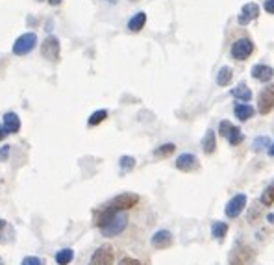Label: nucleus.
<instances>
[{"mask_svg": "<svg viewBox=\"0 0 274 265\" xmlns=\"http://www.w3.org/2000/svg\"><path fill=\"white\" fill-rule=\"evenodd\" d=\"M139 202V197L136 193H122V195H117L115 198H111L106 206H102L95 217V225L97 227H102L109 217H113L115 213H121V212H128L132 210L134 206Z\"/></svg>", "mask_w": 274, "mask_h": 265, "instance_id": "obj_1", "label": "nucleus"}, {"mask_svg": "<svg viewBox=\"0 0 274 265\" xmlns=\"http://www.w3.org/2000/svg\"><path fill=\"white\" fill-rule=\"evenodd\" d=\"M230 265H252L256 260V252L244 243H237L230 252Z\"/></svg>", "mask_w": 274, "mask_h": 265, "instance_id": "obj_2", "label": "nucleus"}, {"mask_svg": "<svg viewBox=\"0 0 274 265\" xmlns=\"http://www.w3.org/2000/svg\"><path fill=\"white\" fill-rule=\"evenodd\" d=\"M126 227H128V217L121 212V213H115L113 217H109L100 227V232H102L104 237H115V235H119L121 232H124Z\"/></svg>", "mask_w": 274, "mask_h": 265, "instance_id": "obj_3", "label": "nucleus"}, {"mask_svg": "<svg viewBox=\"0 0 274 265\" xmlns=\"http://www.w3.org/2000/svg\"><path fill=\"white\" fill-rule=\"evenodd\" d=\"M35 45H37V36L34 32L23 34L13 43V54H17V56H26V54H30L35 48Z\"/></svg>", "mask_w": 274, "mask_h": 265, "instance_id": "obj_4", "label": "nucleus"}, {"mask_svg": "<svg viewBox=\"0 0 274 265\" xmlns=\"http://www.w3.org/2000/svg\"><path fill=\"white\" fill-rule=\"evenodd\" d=\"M252 52H254V43L246 38L237 39L232 45V58L237 61H244L246 58H250Z\"/></svg>", "mask_w": 274, "mask_h": 265, "instance_id": "obj_5", "label": "nucleus"}, {"mask_svg": "<svg viewBox=\"0 0 274 265\" xmlns=\"http://www.w3.org/2000/svg\"><path fill=\"white\" fill-rule=\"evenodd\" d=\"M113 260H115L113 247L111 245H102V247H99L93 252L89 265H113Z\"/></svg>", "mask_w": 274, "mask_h": 265, "instance_id": "obj_6", "label": "nucleus"}, {"mask_svg": "<svg viewBox=\"0 0 274 265\" xmlns=\"http://www.w3.org/2000/svg\"><path fill=\"white\" fill-rule=\"evenodd\" d=\"M274 110V85H267L258 97V112L261 115L271 114Z\"/></svg>", "mask_w": 274, "mask_h": 265, "instance_id": "obj_7", "label": "nucleus"}, {"mask_svg": "<svg viewBox=\"0 0 274 265\" xmlns=\"http://www.w3.org/2000/svg\"><path fill=\"white\" fill-rule=\"evenodd\" d=\"M244 206H246V195L244 193H237L236 197L230 198V202L226 204V217H230V219H236V217H239L241 213H243Z\"/></svg>", "mask_w": 274, "mask_h": 265, "instance_id": "obj_8", "label": "nucleus"}, {"mask_svg": "<svg viewBox=\"0 0 274 265\" xmlns=\"http://www.w3.org/2000/svg\"><path fill=\"white\" fill-rule=\"evenodd\" d=\"M60 39L54 38V36H50V38L45 39V43H43V46H41V54L45 56L46 60L50 61H58L60 60Z\"/></svg>", "mask_w": 274, "mask_h": 265, "instance_id": "obj_9", "label": "nucleus"}, {"mask_svg": "<svg viewBox=\"0 0 274 265\" xmlns=\"http://www.w3.org/2000/svg\"><path fill=\"white\" fill-rule=\"evenodd\" d=\"M258 17H259V6L258 4H254V2H248V4H244L243 9H241L237 23L241 24V26H246V24H250L252 21L258 19Z\"/></svg>", "mask_w": 274, "mask_h": 265, "instance_id": "obj_10", "label": "nucleus"}, {"mask_svg": "<svg viewBox=\"0 0 274 265\" xmlns=\"http://www.w3.org/2000/svg\"><path fill=\"white\" fill-rule=\"evenodd\" d=\"M200 163H198V158L195 154H182L176 159V169L178 171H183V173H191V171H197Z\"/></svg>", "mask_w": 274, "mask_h": 265, "instance_id": "obj_11", "label": "nucleus"}, {"mask_svg": "<svg viewBox=\"0 0 274 265\" xmlns=\"http://www.w3.org/2000/svg\"><path fill=\"white\" fill-rule=\"evenodd\" d=\"M150 243H152L154 249H169L172 243H174V237H172V234L169 232V230H160V232H156V234L152 235V239H150Z\"/></svg>", "mask_w": 274, "mask_h": 265, "instance_id": "obj_12", "label": "nucleus"}, {"mask_svg": "<svg viewBox=\"0 0 274 265\" xmlns=\"http://www.w3.org/2000/svg\"><path fill=\"white\" fill-rule=\"evenodd\" d=\"M252 78H256L259 82H271L274 76V69L269 67V65H263V63H259V65H254L252 67Z\"/></svg>", "mask_w": 274, "mask_h": 265, "instance_id": "obj_13", "label": "nucleus"}, {"mask_svg": "<svg viewBox=\"0 0 274 265\" xmlns=\"http://www.w3.org/2000/svg\"><path fill=\"white\" fill-rule=\"evenodd\" d=\"M234 114H236V117L239 121H248V119L254 117L256 110H254L250 104H246V102H239V104H236V108H234Z\"/></svg>", "mask_w": 274, "mask_h": 265, "instance_id": "obj_14", "label": "nucleus"}, {"mask_svg": "<svg viewBox=\"0 0 274 265\" xmlns=\"http://www.w3.org/2000/svg\"><path fill=\"white\" fill-rule=\"evenodd\" d=\"M8 134H17L19 130H21V119H19V115L17 114H6L4 115V124H2Z\"/></svg>", "mask_w": 274, "mask_h": 265, "instance_id": "obj_15", "label": "nucleus"}, {"mask_svg": "<svg viewBox=\"0 0 274 265\" xmlns=\"http://www.w3.org/2000/svg\"><path fill=\"white\" fill-rule=\"evenodd\" d=\"M145 24H146V15L143 13V11H139V13H136V15L128 21V30L130 32H141L143 28H145Z\"/></svg>", "mask_w": 274, "mask_h": 265, "instance_id": "obj_16", "label": "nucleus"}, {"mask_svg": "<svg viewBox=\"0 0 274 265\" xmlns=\"http://www.w3.org/2000/svg\"><path fill=\"white\" fill-rule=\"evenodd\" d=\"M202 149H204L206 154H213L215 152V149H217V139H215L213 130H207L206 132L204 139H202Z\"/></svg>", "mask_w": 274, "mask_h": 265, "instance_id": "obj_17", "label": "nucleus"}, {"mask_svg": "<svg viewBox=\"0 0 274 265\" xmlns=\"http://www.w3.org/2000/svg\"><path fill=\"white\" fill-rule=\"evenodd\" d=\"M232 95H234L239 102H248V100L252 99V91L248 89V85H244V83H239L236 89L232 91Z\"/></svg>", "mask_w": 274, "mask_h": 265, "instance_id": "obj_18", "label": "nucleus"}, {"mask_svg": "<svg viewBox=\"0 0 274 265\" xmlns=\"http://www.w3.org/2000/svg\"><path fill=\"white\" fill-rule=\"evenodd\" d=\"M74 258V250L72 249H61L56 252V264L58 265H68Z\"/></svg>", "mask_w": 274, "mask_h": 265, "instance_id": "obj_19", "label": "nucleus"}, {"mask_svg": "<svg viewBox=\"0 0 274 265\" xmlns=\"http://www.w3.org/2000/svg\"><path fill=\"white\" fill-rule=\"evenodd\" d=\"M232 78H234V71L230 67H222L221 71H219V75H217V83H219L221 87H226V85H230Z\"/></svg>", "mask_w": 274, "mask_h": 265, "instance_id": "obj_20", "label": "nucleus"}, {"mask_svg": "<svg viewBox=\"0 0 274 265\" xmlns=\"http://www.w3.org/2000/svg\"><path fill=\"white\" fill-rule=\"evenodd\" d=\"M228 232V225L226 223H222V221H215L213 225H211V235L217 237V239H222L224 235Z\"/></svg>", "mask_w": 274, "mask_h": 265, "instance_id": "obj_21", "label": "nucleus"}, {"mask_svg": "<svg viewBox=\"0 0 274 265\" xmlns=\"http://www.w3.org/2000/svg\"><path fill=\"white\" fill-rule=\"evenodd\" d=\"M228 143L230 145H234V147H237V145H241L243 143V132L237 128V126H232V130H230V134H228Z\"/></svg>", "mask_w": 274, "mask_h": 265, "instance_id": "obj_22", "label": "nucleus"}, {"mask_svg": "<svg viewBox=\"0 0 274 265\" xmlns=\"http://www.w3.org/2000/svg\"><path fill=\"white\" fill-rule=\"evenodd\" d=\"M174 151H176L174 145L165 143V145H161V147H158V149L154 151V156H156V158H167V156H171Z\"/></svg>", "mask_w": 274, "mask_h": 265, "instance_id": "obj_23", "label": "nucleus"}, {"mask_svg": "<svg viewBox=\"0 0 274 265\" xmlns=\"http://www.w3.org/2000/svg\"><path fill=\"white\" fill-rule=\"evenodd\" d=\"M119 167H121V173H130L134 167H136V158L132 156H122L119 159Z\"/></svg>", "mask_w": 274, "mask_h": 265, "instance_id": "obj_24", "label": "nucleus"}, {"mask_svg": "<svg viewBox=\"0 0 274 265\" xmlns=\"http://www.w3.org/2000/svg\"><path fill=\"white\" fill-rule=\"evenodd\" d=\"M106 119H107V112H106V110H99V112H95V114L89 117L87 124H89V126H97V124L104 122Z\"/></svg>", "mask_w": 274, "mask_h": 265, "instance_id": "obj_25", "label": "nucleus"}, {"mask_svg": "<svg viewBox=\"0 0 274 265\" xmlns=\"http://www.w3.org/2000/svg\"><path fill=\"white\" fill-rule=\"evenodd\" d=\"M261 204L273 206L274 204V184H271L263 193H261Z\"/></svg>", "mask_w": 274, "mask_h": 265, "instance_id": "obj_26", "label": "nucleus"}, {"mask_svg": "<svg viewBox=\"0 0 274 265\" xmlns=\"http://www.w3.org/2000/svg\"><path fill=\"white\" fill-rule=\"evenodd\" d=\"M269 145H271L269 137H265V136L256 137V139H254V143H252V149H254V151H261V149H267Z\"/></svg>", "mask_w": 274, "mask_h": 265, "instance_id": "obj_27", "label": "nucleus"}, {"mask_svg": "<svg viewBox=\"0 0 274 265\" xmlns=\"http://www.w3.org/2000/svg\"><path fill=\"white\" fill-rule=\"evenodd\" d=\"M232 126H234V124H232L230 121H222L221 124H219V134H221L222 137H228Z\"/></svg>", "mask_w": 274, "mask_h": 265, "instance_id": "obj_28", "label": "nucleus"}, {"mask_svg": "<svg viewBox=\"0 0 274 265\" xmlns=\"http://www.w3.org/2000/svg\"><path fill=\"white\" fill-rule=\"evenodd\" d=\"M9 152H11V147L9 145H2L0 147V161H6L9 158Z\"/></svg>", "mask_w": 274, "mask_h": 265, "instance_id": "obj_29", "label": "nucleus"}, {"mask_svg": "<svg viewBox=\"0 0 274 265\" xmlns=\"http://www.w3.org/2000/svg\"><path fill=\"white\" fill-rule=\"evenodd\" d=\"M21 265H43V262H41L37 256H28V258H24Z\"/></svg>", "mask_w": 274, "mask_h": 265, "instance_id": "obj_30", "label": "nucleus"}, {"mask_svg": "<svg viewBox=\"0 0 274 265\" xmlns=\"http://www.w3.org/2000/svg\"><path fill=\"white\" fill-rule=\"evenodd\" d=\"M119 265H141V262L136 260V258H122L121 262H119Z\"/></svg>", "mask_w": 274, "mask_h": 265, "instance_id": "obj_31", "label": "nucleus"}, {"mask_svg": "<svg viewBox=\"0 0 274 265\" xmlns=\"http://www.w3.org/2000/svg\"><path fill=\"white\" fill-rule=\"evenodd\" d=\"M263 8H265V11H269V13H273L274 15V0H265Z\"/></svg>", "mask_w": 274, "mask_h": 265, "instance_id": "obj_32", "label": "nucleus"}, {"mask_svg": "<svg viewBox=\"0 0 274 265\" xmlns=\"http://www.w3.org/2000/svg\"><path fill=\"white\" fill-rule=\"evenodd\" d=\"M6 136H8V132H6V128H4V126H0V141H2V139H4Z\"/></svg>", "mask_w": 274, "mask_h": 265, "instance_id": "obj_33", "label": "nucleus"}, {"mask_svg": "<svg viewBox=\"0 0 274 265\" xmlns=\"http://www.w3.org/2000/svg\"><path fill=\"white\" fill-rule=\"evenodd\" d=\"M269 156H271V158H274V143L269 145Z\"/></svg>", "mask_w": 274, "mask_h": 265, "instance_id": "obj_34", "label": "nucleus"}, {"mask_svg": "<svg viewBox=\"0 0 274 265\" xmlns=\"http://www.w3.org/2000/svg\"><path fill=\"white\" fill-rule=\"evenodd\" d=\"M48 2H50V4H52V6H58V4H61V2H63V0H48Z\"/></svg>", "mask_w": 274, "mask_h": 265, "instance_id": "obj_35", "label": "nucleus"}, {"mask_svg": "<svg viewBox=\"0 0 274 265\" xmlns=\"http://www.w3.org/2000/svg\"><path fill=\"white\" fill-rule=\"evenodd\" d=\"M267 219L271 221V223H274V215H273V213H271V215H269V217H267Z\"/></svg>", "mask_w": 274, "mask_h": 265, "instance_id": "obj_36", "label": "nucleus"}, {"mask_svg": "<svg viewBox=\"0 0 274 265\" xmlns=\"http://www.w3.org/2000/svg\"><path fill=\"white\" fill-rule=\"evenodd\" d=\"M2 228H4V221H0V230H2Z\"/></svg>", "mask_w": 274, "mask_h": 265, "instance_id": "obj_37", "label": "nucleus"}, {"mask_svg": "<svg viewBox=\"0 0 274 265\" xmlns=\"http://www.w3.org/2000/svg\"><path fill=\"white\" fill-rule=\"evenodd\" d=\"M0 265H4V262H2V260H0Z\"/></svg>", "mask_w": 274, "mask_h": 265, "instance_id": "obj_38", "label": "nucleus"}, {"mask_svg": "<svg viewBox=\"0 0 274 265\" xmlns=\"http://www.w3.org/2000/svg\"><path fill=\"white\" fill-rule=\"evenodd\" d=\"M132 2H136V0H132Z\"/></svg>", "mask_w": 274, "mask_h": 265, "instance_id": "obj_39", "label": "nucleus"}]
</instances>
